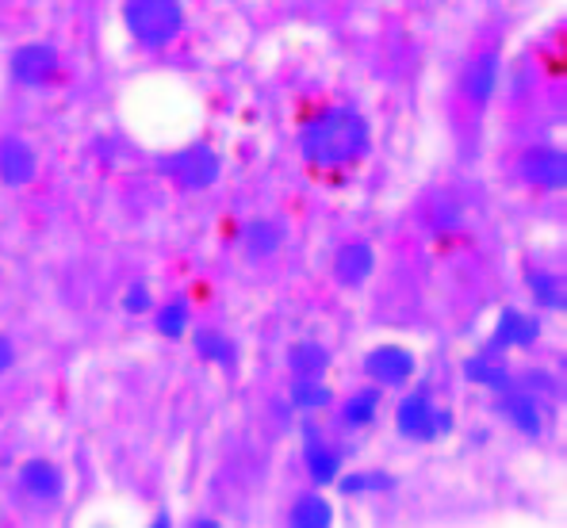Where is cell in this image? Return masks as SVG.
I'll return each mask as SVG.
<instances>
[{"mask_svg": "<svg viewBox=\"0 0 567 528\" xmlns=\"http://www.w3.org/2000/svg\"><path fill=\"white\" fill-rule=\"evenodd\" d=\"M330 367V352L319 345V341H299L288 352V372L296 380H322Z\"/></svg>", "mask_w": 567, "mask_h": 528, "instance_id": "cell-15", "label": "cell"}, {"mask_svg": "<svg viewBox=\"0 0 567 528\" xmlns=\"http://www.w3.org/2000/svg\"><path fill=\"white\" fill-rule=\"evenodd\" d=\"M123 307H127L131 314H146V310L154 307V299H150V288H146V283H131L127 296H123Z\"/></svg>", "mask_w": 567, "mask_h": 528, "instance_id": "cell-26", "label": "cell"}, {"mask_svg": "<svg viewBox=\"0 0 567 528\" xmlns=\"http://www.w3.org/2000/svg\"><path fill=\"white\" fill-rule=\"evenodd\" d=\"M540 338V322L522 310H503L495 325V338H491V349L487 352H506V349H529L533 341Z\"/></svg>", "mask_w": 567, "mask_h": 528, "instance_id": "cell-11", "label": "cell"}, {"mask_svg": "<svg viewBox=\"0 0 567 528\" xmlns=\"http://www.w3.org/2000/svg\"><path fill=\"white\" fill-rule=\"evenodd\" d=\"M377 414H380V387H361L341 406V425L346 429H364V425L377 422Z\"/></svg>", "mask_w": 567, "mask_h": 528, "instance_id": "cell-16", "label": "cell"}, {"mask_svg": "<svg viewBox=\"0 0 567 528\" xmlns=\"http://www.w3.org/2000/svg\"><path fill=\"white\" fill-rule=\"evenodd\" d=\"M192 349H196L204 360H215V364H223V360L235 356V349H230V341L223 338L219 330H196V333H192Z\"/></svg>", "mask_w": 567, "mask_h": 528, "instance_id": "cell-24", "label": "cell"}, {"mask_svg": "<svg viewBox=\"0 0 567 528\" xmlns=\"http://www.w3.org/2000/svg\"><path fill=\"white\" fill-rule=\"evenodd\" d=\"M391 486V475H346L341 479V494H364V490H380Z\"/></svg>", "mask_w": 567, "mask_h": 528, "instance_id": "cell-25", "label": "cell"}, {"mask_svg": "<svg viewBox=\"0 0 567 528\" xmlns=\"http://www.w3.org/2000/svg\"><path fill=\"white\" fill-rule=\"evenodd\" d=\"M35 173H39L35 146L28 138H20V134H4L0 138V184L23 188V184L35 180Z\"/></svg>", "mask_w": 567, "mask_h": 528, "instance_id": "cell-7", "label": "cell"}, {"mask_svg": "<svg viewBox=\"0 0 567 528\" xmlns=\"http://www.w3.org/2000/svg\"><path fill=\"white\" fill-rule=\"evenodd\" d=\"M372 272H377V253H372L369 241H349L333 257V276H338L341 288H364Z\"/></svg>", "mask_w": 567, "mask_h": 528, "instance_id": "cell-9", "label": "cell"}, {"mask_svg": "<svg viewBox=\"0 0 567 528\" xmlns=\"http://www.w3.org/2000/svg\"><path fill=\"white\" fill-rule=\"evenodd\" d=\"M20 486L35 501H54V498H62L65 479L50 459H28V464L20 467Z\"/></svg>", "mask_w": 567, "mask_h": 528, "instance_id": "cell-12", "label": "cell"}, {"mask_svg": "<svg viewBox=\"0 0 567 528\" xmlns=\"http://www.w3.org/2000/svg\"><path fill=\"white\" fill-rule=\"evenodd\" d=\"M123 23L138 46L162 50L185 31V8L181 0H123Z\"/></svg>", "mask_w": 567, "mask_h": 528, "instance_id": "cell-2", "label": "cell"}, {"mask_svg": "<svg viewBox=\"0 0 567 528\" xmlns=\"http://www.w3.org/2000/svg\"><path fill=\"white\" fill-rule=\"evenodd\" d=\"M525 283H529L533 299H537L540 307H553V310L564 307V280L556 272H545V268H529V272H525Z\"/></svg>", "mask_w": 567, "mask_h": 528, "instance_id": "cell-20", "label": "cell"}, {"mask_svg": "<svg viewBox=\"0 0 567 528\" xmlns=\"http://www.w3.org/2000/svg\"><path fill=\"white\" fill-rule=\"evenodd\" d=\"M303 464H307V475L315 479V486H327L341 475V452L330 448V444H322L319 433H315L303 448Z\"/></svg>", "mask_w": 567, "mask_h": 528, "instance_id": "cell-14", "label": "cell"}, {"mask_svg": "<svg viewBox=\"0 0 567 528\" xmlns=\"http://www.w3.org/2000/svg\"><path fill=\"white\" fill-rule=\"evenodd\" d=\"M12 364H16V349H12V341H8L4 333H0V375H4Z\"/></svg>", "mask_w": 567, "mask_h": 528, "instance_id": "cell-27", "label": "cell"}, {"mask_svg": "<svg viewBox=\"0 0 567 528\" xmlns=\"http://www.w3.org/2000/svg\"><path fill=\"white\" fill-rule=\"evenodd\" d=\"M518 173L533 188L556 191V188H564V180H567V157H564V149H556V146H533L522 154Z\"/></svg>", "mask_w": 567, "mask_h": 528, "instance_id": "cell-5", "label": "cell"}, {"mask_svg": "<svg viewBox=\"0 0 567 528\" xmlns=\"http://www.w3.org/2000/svg\"><path fill=\"white\" fill-rule=\"evenodd\" d=\"M8 73H12L16 85L23 89H39V85H50L58 77V50L50 43H28L12 54L8 62Z\"/></svg>", "mask_w": 567, "mask_h": 528, "instance_id": "cell-4", "label": "cell"}, {"mask_svg": "<svg viewBox=\"0 0 567 528\" xmlns=\"http://www.w3.org/2000/svg\"><path fill=\"white\" fill-rule=\"evenodd\" d=\"M157 333H165V338H185L188 333V299L177 296L157 310Z\"/></svg>", "mask_w": 567, "mask_h": 528, "instance_id": "cell-23", "label": "cell"}, {"mask_svg": "<svg viewBox=\"0 0 567 528\" xmlns=\"http://www.w3.org/2000/svg\"><path fill=\"white\" fill-rule=\"evenodd\" d=\"M498 70H503V62H498V50H483L480 58H472L468 70H464V96L472 100L475 107H487L491 96H495L498 89Z\"/></svg>", "mask_w": 567, "mask_h": 528, "instance_id": "cell-8", "label": "cell"}, {"mask_svg": "<svg viewBox=\"0 0 567 528\" xmlns=\"http://www.w3.org/2000/svg\"><path fill=\"white\" fill-rule=\"evenodd\" d=\"M464 219V207L456 204L453 196H433L430 204H422V222L430 226V230H437V234H445V230H456Z\"/></svg>", "mask_w": 567, "mask_h": 528, "instance_id": "cell-19", "label": "cell"}, {"mask_svg": "<svg viewBox=\"0 0 567 528\" xmlns=\"http://www.w3.org/2000/svg\"><path fill=\"white\" fill-rule=\"evenodd\" d=\"M464 375H468L472 383H480V387L495 391V395H503V391L514 387L511 372H506V367H498L495 360H491V352H487V356H472L468 364H464Z\"/></svg>", "mask_w": 567, "mask_h": 528, "instance_id": "cell-18", "label": "cell"}, {"mask_svg": "<svg viewBox=\"0 0 567 528\" xmlns=\"http://www.w3.org/2000/svg\"><path fill=\"white\" fill-rule=\"evenodd\" d=\"M364 375L377 387H406L414 375V356L399 345H380L364 356Z\"/></svg>", "mask_w": 567, "mask_h": 528, "instance_id": "cell-6", "label": "cell"}, {"mask_svg": "<svg viewBox=\"0 0 567 528\" xmlns=\"http://www.w3.org/2000/svg\"><path fill=\"white\" fill-rule=\"evenodd\" d=\"M498 410H503V417L514 425V429H522L525 437H537L540 433V410L537 402H533L529 391H503V398H498Z\"/></svg>", "mask_w": 567, "mask_h": 528, "instance_id": "cell-13", "label": "cell"}, {"mask_svg": "<svg viewBox=\"0 0 567 528\" xmlns=\"http://www.w3.org/2000/svg\"><path fill=\"white\" fill-rule=\"evenodd\" d=\"M330 402H333V391L322 380H296V383H291V406L307 410V414H315V410H327Z\"/></svg>", "mask_w": 567, "mask_h": 528, "instance_id": "cell-22", "label": "cell"}, {"mask_svg": "<svg viewBox=\"0 0 567 528\" xmlns=\"http://www.w3.org/2000/svg\"><path fill=\"white\" fill-rule=\"evenodd\" d=\"M280 246H284V226L280 222L257 219V222L246 226V253L254 257V261H261V257H272Z\"/></svg>", "mask_w": 567, "mask_h": 528, "instance_id": "cell-17", "label": "cell"}, {"mask_svg": "<svg viewBox=\"0 0 567 528\" xmlns=\"http://www.w3.org/2000/svg\"><path fill=\"white\" fill-rule=\"evenodd\" d=\"M288 521L299 525V528H327L333 521V514H330V506L319 498V494H303V498L291 506Z\"/></svg>", "mask_w": 567, "mask_h": 528, "instance_id": "cell-21", "label": "cell"}, {"mask_svg": "<svg viewBox=\"0 0 567 528\" xmlns=\"http://www.w3.org/2000/svg\"><path fill=\"white\" fill-rule=\"evenodd\" d=\"M157 169H162V176H169L177 188L204 191V188H212V184L219 180V157H215L212 146L196 142V146H185V149H177V154L162 157V162H157Z\"/></svg>", "mask_w": 567, "mask_h": 528, "instance_id": "cell-3", "label": "cell"}, {"mask_svg": "<svg viewBox=\"0 0 567 528\" xmlns=\"http://www.w3.org/2000/svg\"><path fill=\"white\" fill-rule=\"evenodd\" d=\"M299 146H303V157L311 165H327V169L353 165L369 154V123L353 107H333L303 131Z\"/></svg>", "mask_w": 567, "mask_h": 528, "instance_id": "cell-1", "label": "cell"}, {"mask_svg": "<svg viewBox=\"0 0 567 528\" xmlns=\"http://www.w3.org/2000/svg\"><path fill=\"white\" fill-rule=\"evenodd\" d=\"M395 425L406 441H422V444L437 441L433 437V402H430V395H425V391H414V395H406L403 402H399Z\"/></svg>", "mask_w": 567, "mask_h": 528, "instance_id": "cell-10", "label": "cell"}]
</instances>
